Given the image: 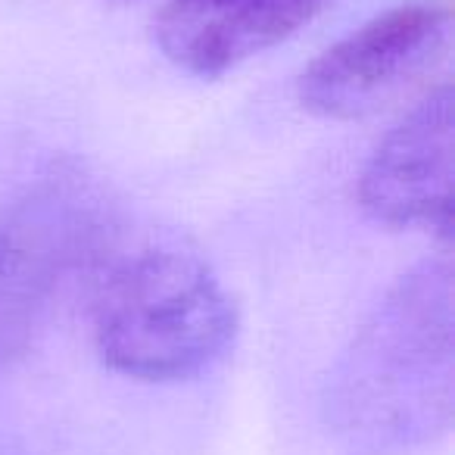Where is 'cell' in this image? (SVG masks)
<instances>
[{"instance_id": "cell-2", "label": "cell", "mask_w": 455, "mask_h": 455, "mask_svg": "<svg viewBox=\"0 0 455 455\" xmlns=\"http://www.w3.org/2000/svg\"><path fill=\"white\" fill-rule=\"evenodd\" d=\"M91 337L107 368L147 384L209 371L237 337V306L196 250L144 243L97 262Z\"/></svg>"}, {"instance_id": "cell-1", "label": "cell", "mask_w": 455, "mask_h": 455, "mask_svg": "<svg viewBox=\"0 0 455 455\" xmlns=\"http://www.w3.org/2000/svg\"><path fill=\"white\" fill-rule=\"evenodd\" d=\"M452 268L427 259L378 303L328 378L324 418L368 452L411 449L452 424Z\"/></svg>"}, {"instance_id": "cell-3", "label": "cell", "mask_w": 455, "mask_h": 455, "mask_svg": "<svg viewBox=\"0 0 455 455\" xmlns=\"http://www.w3.org/2000/svg\"><path fill=\"white\" fill-rule=\"evenodd\" d=\"M116 243L113 212L88 175L53 169L0 203V378L44 331L60 293Z\"/></svg>"}, {"instance_id": "cell-4", "label": "cell", "mask_w": 455, "mask_h": 455, "mask_svg": "<svg viewBox=\"0 0 455 455\" xmlns=\"http://www.w3.org/2000/svg\"><path fill=\"white\" fill-rule=\"evenodd\" d=\"M452 28L449 0H403L306 66L297 82L299 107L331 122L378 113L449 57Z\"/></svg>"}, {"instance_id": "cell-5", "label": "cell", "mask_w": 455, "mask_h": 455, "mask_svg": "<svg viewBox=\"0 0 455 455\" xmlns=\"http://www.w3.org/2000/svg\"><path fill=\"white\" fill-rule=\"evenodd\" d=\"M359 206L387 228H452V88L430 91L359 175Z\"/></svg>"}, {"instance_id": "cell-6", "label": "cell", "mask_w": 455, "mask_h": 455, "mask_svg": "<svg viewBox=\"0 0 455 455\" xmlns=\"http://www.w3.org/2000/svg\"><path fill=\"white\" fill-rule=\"evenodd\" d=\"M334 0H172L156 44L190 76L215 78L306 28Z\"/></svg>"}]
</instances>
